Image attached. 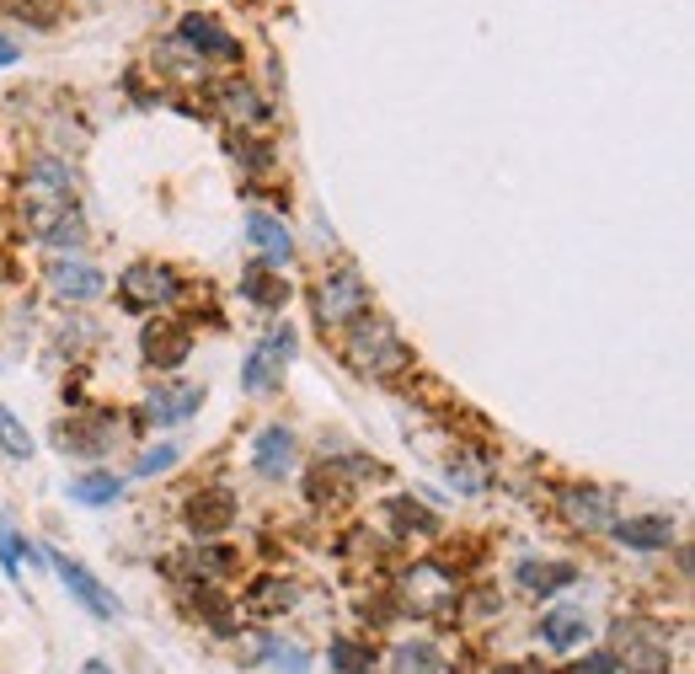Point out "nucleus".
I'll list each match as a JSON object with an SVG mask.
<instances>
[{"label":"nucleus","mask_w":695,"mask_h":674,"mask_svg":"<svg viewBox=\"0 0 695 674\" xmlns=\"http://www.w3.org/2000/svg\"><path fill=\"white\" fill-rule=\"evenodd\" d=\"M354 327V337H348V364L359 370V375H402L412 364V353H407V342L391 333L385 322H348Z\"/></svg>","instance_id":"1"},{"label":"nucleus","mask_w":695,"mask_h":674,"mask_svg":"<svg viewBox=\"0 0 695 674\" xmlns=\"http://www.w3.org/2000/svg\"><path fill=\"white\" fill-rule=\"evenodd\" d=\"M22 214H27V225L48 236L65 214H70V171L59 167V161H38L33 177H27V193H22Z\"/></svg>","instance_id":"2"},{"label":"nucleus","mask_w":695,"mask_h":674,"mask_svg":"<svg viewBox=\"0 0 695 674\" xmlns=\"http://www.w3.org/2000/svg\"><path fill=\"white\" fill-rule=\"evenodd\" d=\"M365 311H369V290L354 268L322 279V290H316V322H322V327H348V322H359Z\"/></svg>","instance_id":"3"},{"label":"nucleus","mask_w":695,"mask_h":674,"mask_svg":"<svg viewBox=\"0 0 695 674\" xmlns=\"http://www.w3.org/2000/svg\"><path fill=\"white\" fill-rule=\"evenodd\" d=\"M289 359H294V333H289V327H284V333H268L257 348H251V353H246L242 385H246V391H257V396H262V391H273V385L284 380Z\"/></svg>","instance_id":"4"},{"label":"nucleus","mask_w":695,"mask_h":674,"mask_svg":"<svg viewBox=\"0 0 695 674\" xmlns=\"http://www.w3.org/2000/svg\"><path fill=\"white\" fill-rule=\"evenodd\" d=\"M615 637H620V659H626V670L637 674H663L669 670V642L658 632H648V627H615Z\"/></svg>","instance_id":"5"},{"label":"nucleus","mask_w":695,"mask_h":674,"mask_svg":"<svg viewBox=\"0 0 695 674\" xmlns=\"http://www.w3.org/2000/svg\"><path fill=\"white\" fill-rule=\"evenodd\" d=\"M119 290L128 305H166V300L177 295V273H171V268H156V262H134V268L123 273Z\"/></svg>","instance_id":"6"},{"label":"nucleus","mask_w":695,"mask_h":674,"mask_svg":"<svg viewBox=\"0 0 695 674\" xmlns=\"http://www.w3.org/2000/svg\"><path fill=\"white\" fill-rule=\"evenodd\" d=\"M48 562H54V573L65 578V589L76 594L91 616H119V599H108V589H102V584L86 573L81 562H70V557H59V551H48Z\"/></svg>","instance_id":"7"},{"label":"nucleus","mask_w":695,"mask_h":674,"mask_svg":"<svg viewBox=\"0 0 695 674\" xmlns=\"http://www.w3.org/2000/svg\"><path fill=\"white\" fill-rule=\"evenodd\" d=\"M48 290L59 300H97L102 295V273L91 262H76V257L65 262L59 257V262H48Z\"/></svg>","instance_id":"8"},{"label":"nucleus","mask_w":695,"mask_h":674,"mask_svg":"<svg viewBox=\"0 0 695 674\" xmlns=\"http://www.w3.org/2000/svg\"><path fill=\"white\" fill-rule=\"evenodd\" d=\"M251 465H257L262 476H284L289 465H294V434H289L284 423H273V428H262V434H257V445H251Z\"/></svg>","instance_id":"9"},{"label":"nucleus","mask_w":695,"mask_h":674,"mask_svg":"<svg viewBox=\"0 0 695 674\" xmlns=\"http://www.w3.org/2000/svg\"><path fill=\"white\" fill-rule=\"evenodd\" d=\"M231 519H236V498H231L225 487L199 493V498L188 504V525H193L199 536H220V530H231Z\"/></svg>","instance_id":"10"},{"label":"nucleus","mask_w":695,"mask_h":674,"mask_svg":"<svg viewBox=\"0 0 695 674\" xmlns=\"http://www.w3.org/2000/svg\"><path fill=\"white\" fill-rule=\"evenodd\" d=\"M188 348H193V337H188V327H177V322H156V327L145 333V359H150V364H161V370L182 364V359H188Z\"/></svg>","instance_id":"11"},{"label":"nucleus","mask_w":695,"mask_h":674,"mask_svg":"<svg viewBox=\"0 0 695 674\" xmlns=\"http://www.w3.org/2000/svg\"><path fill=\"white\" fill-rule=\"evenodd\" d=\"M246 236H251V247L262 252V262H268V268L289 262V252H294L289 231L279 225V220H273V214H251V220H246Z\"/></svg>","instance_id":"12"},{"label":"nucleus","mask_w":695,"mask_h":674,"mask_svg":"<svg viewBox=\"0 0 695 674\" xmlns=\"http://www.w3.org/2000/svg\"><path fill=\"white\" fill-rule=\"evenodd\" d=\"M610 530L631 551H663L674 541V525H669V519H653V514H642V519H615Z\"/></svg>","instance_id":"13"},{"label":"nucleus","mask_w":695,"mask_h":674,"mask_svg":"<svg viewBox=\"0 0 695 674\" xmlns=\"http://www.w3.org/2000/svg\"><path fill=\"white\" fill-rule=\"evenodd\" d=\"M540 637H546V648L573 653L578 642L588 637V616H583V610H546V616H540Z\"/></svg>","instance_id":"14"},{"label":"nucleus","mask_w":695,"mask_h":674,"mask_svg":"<svg viewBox=\"0 0 695 674\" xmlns=\"http://www.w3.org/2000/svg\"><path fill=\"white\" fill-rule=\"evenodd\" d=\"M199 402H204V385H156V391H150V407H156V418L161 423L193 418Z\"/></svg>","instance_id":"15"},{"label":"nucleus","mask_w":695,"mask_h":674,"mask_svg":"<svg viewBox=\"0 0 695 674\" xmlns=\"http://www.w3.org/2000/svg\"><path fill=\"white\" fill-rule=\"evenodd\" d=\"M573 578H578L573 562H519V584L535 594H557V589H568Z\"/></svg>","instance_id":"16"},{"label":"nucleus","mask_w":695,"mask_h":674,"mask_svg":"<svg viewBox=\"0 0 695 674\" xmlns=\"http://www.w3.org/2000/svg\"><path fill=\"white\" fill-rule=\"evenodd\" d=\"M177 38L188 43V48H204V54H220V59H236V43L225 38L209 16H188V22L177 27Z\"/></svg>","instance_id":"17"},{"label":"nucleus","mask_w":695,"mask_h":674,"mask_svg":"<svg viewBox=\"0 0 695 674\" xmlns=\"http://www.w3.org/2000/svg\"><path fill=\"white\" fill-rule=\"evenodd\" d=\"M562 504H568V519H573V525H583V530H610V525H615L610 504H605L599 493H568Z\"/></svg>","instance_id":"18"},{"label":"nucleus","mask_w":695,"mask_h":674,"mask_svg":"<svg viewBox=\"0 0 695 674\" xmlns=\"http://www.w3.org/2000/svg\"><path fill=\"white\" fill-rule=\"evenodd\" d=\"M119 493H123V482L113 471H91V476H76V482H70V498H76V504H113Z\"/></svg>","instance_id":"19"},{"label":"nucleus","mask_w":695,"mask_h":674,"mask_svg":"<svg viewBox=\"0 0 695 674\" xmlns=\"http://www.w3.org/2000/svg\"><path fill=\"white\" fill-rule=\"evenodd\" d=\"M242 290L251 295V305H268V311L289 300V284L279 279V273H268V268H251V273L242 279Z\"/></svg>","instance_id":"20"},{"label":"nucleus","mask_w":695,"mask_h":674,"mask_svg":"<svg viewBox=\"0 0 695 674\" xmlns=\"http://www.w3.org/2000/svg\"><path fill=\"white\" fill-rule=\"evenodd\" d=\"M327 659H332V670L337 674H369L374 670V653H369L365 642H354V637H337Z\"/></svg>","instance_id":"21"},{"label":"nucleus","mask_w":695,"mask_h":674,"mask_svg":"<svg viewBox=\"0 0 695 674\" xmlns=\"http://www.w3.org/2000/svg\"><path fill=\"white\" fill-rule=\"evenodd\" d=\"M0 450H5L11 461H27V456H33V439L22 434V423L11 418V407H5V402H0Z\"/></svg>","instance_id":"22"},{"label":"nucleus","mask_w":695,"mask_h":674,"mask_svg":"<svg viewBox=\"0 0 695 674\" xmlns=\"http://www.w3.org/2000/svg\"><path fill=\"white\" fill-rule=\"evenodd\" d=\"M289 599H294V594H289L284 578H262V584L251 589V610H257V616H273V610H289Z\"/></svg>","instance_id":"23"},{"label":"nucleus","mask_w":695,"mask_h":674,"mask_svg":"<svg viewBox=\"0 0 695 674\" xmlns=\"http://www.w3.org/2000/svg\"><path fill=\"white\" fill-rule=\"evenodd\" d=\"M391 514H396V525H402V530H417V536H434V530H439V519H434V514H423V504H412V498H396Z\"/></svg>","instance_id":"24"},{"label":"nucleus","mask_w":695,"mask_h":674,"mask_svg":"<svg viewBox=\"0 0 695 674\" xmlns=\"http://www.w3.org/2000/svg\"><path fill=\"white\" fill-rule=\"evenodd\" d=\"M434 664H439V659H434L428 642H417V648H402V653H396V670L402 674H434Z\"/></svg>","instance_id":"25"},{"label":"nucleus","mask_w":695,"mask_h":674,"mask_svg":"<svg viewBox=\"0 0 695 674\" xmlns=\"http://www.w3.org/2000/svg\"><path fill=\"white\" fill-rule=\"evenodd\" d=\"M268 659H273L279 670H289V674L311 670V653H305V648H284V642H268Z\"/></svg>","instance_id":"26"},{"label":"nucleus","mask_w":695,"mask_h":674,"mask_svg":"<svg viewBox=\"0 0 695 674\" xmlns=\"http://www.w3.org/2000/svg\"><path fill=\"white\" fill-rule=\"evenodd\" d=\"M5 5H11L16 16H33L38 27H48V22H54V11H59L54 0H5Z\"/></svg>","instance_id":"27"},{"label":"nucleus","mask_w":695,"mask_h":674,"mask_svg":"<svg viewBox=\"0 0 695 674\" xmlns=\"http://www.w3.org/2000/svg\"><path fill=\"white\" fill-rule=\"evenodd\" d=\"M171 461H177V445H161V450H150V456L139 461V476H156V471H166Z\"/></svg>","instance_id":"28"},{"label":"nucleus","mask_w":695,"mask_h":674,"mask_svg":"<svg viewBox=\"0 0 695 674\" xmlns=\"http://www.w3.org/2000/svg\"><path fill=\"white\" fill-rule=\"evenodd\" d=\"M16 557H22V541L0 525V568H5V573H16Z\"/></svg>","instance_id":"29"},{"label":"nucleus","mask_w":695,"mask_h":674,"mask_svg":"<svg viewBox=\"0 0 695 674\" xmlns=\"http://www.w3.org/2000/svg\"><path fill=\"white\" fill-rule=\"evenodd\" d=\"M578 674H615V653H594L588 664H578Z\"/></svg>","instance_id":"30"},{"label":"nucleus","mask_w":695,"mask_h":674,"mask_svg":"<svg viewBox=\"0 0 695 674\" xmlns=\"http://www.w3.org/2000/svg\"><path fill=\"white\" fill-rule=\"evenodd\" d=\"M11 59H16V48H11V43H0V65H11Z\"/></svg>","instance_id":"31"},{"label":"nucleus","mask_w":695,"mask_h":674,"mask_svg":"<svg viewBox=\"0 0 695 674\" xmlns=\"http://www.w3.org/2000/svg\"><path fill=\"white\" fill-rule=\"evenodd\" d=\"M86 674H113L108 664H86Z\"/></svg>","instance_id":"32"}]
</instances>
